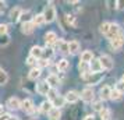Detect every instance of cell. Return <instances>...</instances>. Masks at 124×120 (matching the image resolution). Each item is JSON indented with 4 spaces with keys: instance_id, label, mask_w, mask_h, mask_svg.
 Here are the masks:
<instances>
[{
    "instance_id": "1",
    "label": "cell",
    "mask_w": 124,
    "mask_h": 120,
    "mask_svg": "<svg viewBox=\"0 0 124 120\" xmlns=\"http://www.w3.org/2000/svg\"><path fill=\"white\" fill-rule=\"evenodd\" d=\"M42 16H43V18H45L46 23H52V21H54L56 20V7L53 6V4H47V6L45 7V10H43V13H42Z\"/></svg>"
},
{
    "instance_id": "2",
    "label": "cell",
    "mask_w": 124,
    "mask_h": 120,
    "mask_svg": "<svg viewBox=\"0 0 124 120\" xmlns=\"http://www.w3.org/2000/svg\"><path fill=\"white\" fill-rule=\"evenodd\" d=\"M99 62H101V66H102V70H112L114 63H113V59L109 55H102L99 57Z\"/></svg>"
},
{
    "instance_id": "3",
    "label": "cell",
    "mask_w": 124,
    "mask_h": 120,
    "mask_svg": "<svg viewBox=\"0 0 124 120\" xmlns=\"http://www.w3.org/2000/svg\"><path fill=\"white\" fill-rule=\"evenodd\" d=\"M103 78V74L102 73H89V75L86 77V84L88 85H96V84H99L101 80Z\"/></svg>"
},
{
    "instance_id": "4",
    "label": "cell",
    "mask_w": 124,
    "mask_h": 120,
    "mask_svg": "<svg viewBox=\"0 0 124 120\" xmlns=\"http://www.w3.org/2000/svg\"><path fill=\"white\" fill-rule=\"evenodd\" d=\"M123 45H124V36H123V34H120L118 36H116V38H113V39L110 40V46H112L113 50H116V52L120 50V49L123 48Z\"/></svg>"
},
{
    "instance_id": "5",
    "label": "cell",
    "mask_w": 124,
    "mask_h": 120,
    "mask_svg": "<svg viewBox=\"0 0 124 120\" xmlns=\"http://www.w3.org/2000/svg\"><path fill=\"white\" fill-rule=\"evenodd\" d=\"M120 34H121V32H120V27H118V24H110V28H109V32L106 34V38L109 40H112L113 38L118 36Z\"/></svg>"
},
{
    "instance_id": "6",
    "label": "cell",
    "mask_w": 124,
    "mask_h": 120,
    "mask_svg": "<svg viewBox=\"0 0 124 120\" xmlns=\"http://www.w3.org/2000/svg\"><path fill=\"white\" fill-rule=\"evenodd\" d=\"M21 109H23L25 113H32V110L35 109V105H34V101L32 99H24L23 102H21Z\"/></svg>"
},
{
    "instance_id": "7",
    "label": "cell",
    "mask_w": 124,
    "mask_h": 120,
    "mask_svg": "<svg viewBox=\"0 0 124 120\" xmlns=\"http://www.w3.org/2000/svg\"><path fill=\"white\" fill-rule=\"evenodd\" d=\"M93 96H95V94H93V89L92 88H85L84 91L81 92V99L84 102H92L93 101Z\"/></svg>"
},
{
    "instance_id": "8",
    "label": "cell",
    "mask_w": 124,
    "mask_h": 120,
    "mask_svg": "<svg viewBox=\"0 0 124 120\" xmlns=\"http://www.w3.org/2000/svg\"><path fill=\"white\" fill-rule=\"evenodd\" d=\"M7 108H8V109H13V110L21 109V101H20L17 96L8 98V101H7Z\"/></svg>"
},
{
    "instance_id": "9",
    "label": "cell",
    "mask_w": 124,
    "mask_h": 120,
    "mask_svg": "<svg viewBox=\"0 0 124 120\" xmlns=\"http://www.w3.org/2000/svg\"><path fill=\"white\" fill-rule=\"evenodd\" d=\"M50 91V85L46 81H40L39 84L36 85V92L39 95H47V92Z\"/></svg>"
},
{
    "instance_id": "10",
    "label": "cell",
    "mask_w": 124,
    "mask_h": 120,
    "mask_svg": "<svg viewBox=\"0 0 124 120\" xmlns=\"http://www.w3.org/2000/svg\"><path fill=\"white\" fill-rule=\"evenodd\" d=\"M89 64V73H101L102 71V66H101V62L99 59H92Z\"/></svg>"
},
{
    "instance_id": "11",
    "label": "cell",
    "mask_w": 124,
    "mask_h": 120,
    "mask_svg": "<svg viewBox=\"0 0 124 120\" xmlns=\"http://www.w3.org/2000/svg\"><path fill=\"white\" fill-rule=\"evenodd\" d=\"M21 14H23L21 7H14V8H11V11H10V20H11L13 23H17V21H20Z\"/></svg>"
},
{
    "instance_id": "12",
    "label": "cell",
    "mask_w": 124,
    "mask_h": 120,
    "mask_svg": "<svg viewBox=\"0 0 124 120\" xmlns=\"http://www.w3.org/2000/svg\"><path fill=\"white\" fill-rule=\"evenodd\" d=\"M81 49V45H79L78 40H71V42H68V53H71V55H77Z\"/></svg>"
},
{
    "instance_id": "13",
    "label": "cell",
    "mask_w": 124,
    "mask_h": 120,
    "mask_svg": "<svg viewBox=\"0 0 124 120\" xmlns=\"http://www.w3.org/2000/svg\"><path fill=\"white\" fill-rule=\"evenodd\" d=\"M101 101H106V99H110V94H112V88L109 85H103L101 88Z\"/></svg>"
},
{
    "instance_id": "14",
    "label": "cell",
    "mask_w": 124,
    "mask_h": 120,
    "mask_svg": "<svg viewBox=\"0 0 124 120\" xmlns=\"http://www.w3.org/2000/svg\"><path fill=\"white\" fill-rule=\"evenodd\" d=\"M64 99H66V102H68V103H75L79 99V95L75 91H68L67 94H66Z\"/></svg>"
},
{
    "instance_id": "15",
    "label": "cell",
    "mask_w": 124,
    "mask_h": 120,
    "mask_svg": "<svg viewBox=\"0 0 124 120\" xmlns=\"http://www.w3.org/2000/svg\"><path fill=\"white\" fill-rule=\"evenodd\" d=\"M45 42H46V45H53V43H56L57 42V35L56 32H53V31H49L47 34L45 35Z\"/></svg>"
},
{
    "instance_id": "16",
    "label": "cell",
    "mask_w": 124,
    "mask_h": 120,
    "mask_svg": "<svg viewBox=\"0 0 124 120\" xmlns=\"http://www.w3.org/2000/svg\"><path fill=\"white\" fill-rule=\"evenodd\" d=\"M52 106L53 108H56V109H60V108H63L64 105H66V99H64V96H60V95H57L53 101H52Z\"/></svg>"
},
{
    "instance_id": "17",
    "label": "cell",
    "mask_w": 124,
    "mask_h": 120,
    "mask_svg": "<svg viewBox=\"0 0 124 120\" xmlns=\"http://www.w3.org/2000/svg\"><path fill=\"white\" fill-rule=\"evenodd\" d=\"M42 55H43V49H42L40 46H32V49H31V55H29V56H32L34 59L39 60L40 57H42Z\"/></svg>"
},
{
    "instance_id": "18",
    "label": "cell",
    "mask_w": 124,
    "mask_h": 120,
    "mask_svg": "<svg viewBox=\"0 0 124 120\" xmlns=\"http://www.w3.org/2000/svg\"><path fill=\"white\" fill-rule=\"evenodd\" d=\"M34 24L31 23V21H27V23H23V25H21V32L25 35L28 34H32V31H34Z\"/></svg>"
},
{
    "instance_id": "19",
    "label": "cell",
    "mask_w": 124,
    "mask_h": 120,
    "mask_svg": "<svg viewBox=\"0 0 124 120\" xmlns=\"http://www.w3.org/2000/svg\"><path fill=\"white\" fill-rule=\"evenodd\" d=\"M40 74H42V70L39 69V67H32L31 69V71L28 73V78L29 80H38L40 77Z\"/></svg>"
},
{
    "instance_id": "20",
    "label": "cell",
    "mask_w": 124,
    "mask_h": 120,
    "mask_svg": "<svg viewBox=\"0 0 124 120\" xmlns=\"http://www.w3.org/2000/svg\"><path fill=\"white\" fill-rule=\"evenodd\" d=\"M47 116H49V120H60V117H62V112H60V109L52 108L50 112L47 113Z\"/></svg>"
},
{
    "instance_id": "21",
    "label": "cell",
    "mask_w": 124,
    "mask_h": 120,
    "mask_svg": "<svg viewBox=\"0 0 124 120\" xmlns=\"http://www.w3.org/2000/svg\"><path fill=\"white\" fill-rule=\"evenodd\" d=\"M92 59H93V53L91 50H85L81 53V60L79 62H82V63H91Z\"/></svg>"
},
{
    "instance_id": "22",
    "label": "cell",
    "mask_w": 124,
    "mask_h": 120,
    "mask_svg": "<svg viewBox=\"0 0 124 120\" xmlns=\"http://www.w3.org/2000/svg\"><path fill=\"white\" fill-rule=\"evenodd\" d=\"M31 23L34 24V27H39V25H43L46 21H45V18H43V16H42V14H36V16H34V17H32Z\"/></svg>"
},
{
    "instance_id": "23",
    "label": "cell",
    "mask_w": 124,
    "mask_h": 120,
    "mask_svg": "<svg viewBox=\"0 0 124 120\" xmlns=\"http://www.w3.org/2000/svg\"><path fill=\"white\" fill-rule=\"evenodd\" d=\"M68 69H70V62L66 60V59H62V60L57 63V70H59V71L64 73V71H67Z\"/></svg>"
},
{
    "instance_id": "24",
    "label": "cell",
    "mask_w": 124,
    "mask_h": 120,
    "mask_svg": "<svg viewBox=\"0 0 124 120\" xmlns=\"http://www.w3.org/2000/svg\"><path fill=\"white\" fill-rule=\"evenodd\" d=\"M46 82L52 87H57L59 84H60V80H59V77H57L56 74H50L49 77H47V80H46Z\"/></svg>"
},
{
    "instance_id": "25",
    "label": "cell",
    "mask_w": 124,
    "mask_h": 120,
    "mask_svg": "<svg viewBox=\"0 0 124 120\" xmlns=\"http://www.w3.org/2000/svg\"><path fill=\"white\" fill-rule=\"evenodd\" d=\"M57 46H59V50L62 52V53H68V42L63 39H57Z\"/></svg>"
},
{
    "instance_id": "26",
    "label": "cell",
    "mask_w": 124,
    "mask_h": 120,
    "mask_svg": "<svg viewBox=\"0 0 124 120\" xmlns=\"http://www.w3.org/2000/svg\"><path fill=\"white\" fill-rule=\"evenodd\" d=\"M53 108V106H52V103L49 102V101H45V102H42L40 103V106H39V110L40 112H42V113H49V112H50V109Z\"/></svg>"
},
{
    "instance_id": "27",
    "label": "cell",
    "mask_w": 124,
    "mask_h": 120,
    "mask_svg": "<svg viewBox=\"0 0 124 120\" xmlns=\"http://www.w3.org/2000/svg\"><path fill=\"white\" fill-rule=\"evenodd\" d=\"M7 81H8V74L0 67V87L4 85V84H7Z\"/></svg>"
},
{
    "instance_id": "28",
    "label": "cell",
    "mask_w": 124,
    "mask_h": 120,
    "mask_svg": "<svg viewBox=\"0 0 124 120\" xmlns=\"http://www.w3.org/2000/svg\"><path fill=\"white\" fill-rule=\"evenodd\" d=\"M53 55H54V52H53V49H43V55L42 56H45V60H50L52 57H53Z\"/></svg>"
},
{
    "instance_id": "29",
    "label": "cell",
    "mask_w": 124,
    "mask_h": 120,
    "mask_svg": "<svg viewBox=\"0 0 124 120\" xmlns=\"http://www.w3.org/2000/svg\"><path fill=\"white\" fill-rule=\"evenodd\" d=\"M92 108L96 112H102L103 110V101H96V102H93L92 103Z\"/></svg>"
},
{
    "instance_id": "30",
    "label": "cell",
    "mask_w": 124,
    "mask_h": 120,
    "mask_svg": "<svg viewBox=\"0 0 124 120\" xmlns=\"http://www.w3.org/2000/svg\"><path fill=\"white\" fill-rule=\"evenodd\" d=\"M10 43V36L8 35H0V46H7Z\"/></svg>"
},
{
    "instance_id": "31",
    "label": "cell",
    "mask_w": 124,
    "mask_h": 120,
    "mask_svg": "<svg viewBox=\"0 0 124 120\" xmlns=\"http://www.w3.org/2000/svg\"><path fill=\"white\" fill-rule=\"evenodd\" d=\"M78 69H79V71H81V74H84V73H89V64L88 63H81L78 64Z\"/></svg>"
},
{
    "instance_id": "32",
    "label": "cell",
    "mask_w": 124,
    "mask_h": 120,
    "mask_svg": "<svg viewBox=\"0 0 124 120\" xmlns=\"http://www.w3.org/2000/svg\"><path fill=\"white\" fill-rule=\"evenodd\" d=\"M110 114H112V112L109 109H103L101 112V120H109L110 119Z\"/></svg>"
},
{
    "instance_id": "33",
    "label": "cell",
    "mask_w": 124,
    "mask_h": 120,
    "mask_svg": "<svg viewBox=\"0 0 124 120\" xmlns=\"http://www.w3.org/2000/svg\"><path fill=\"white\" fill-rule=\"evenodd\" d=\"M110 99L113 101H118V99H121V94L116 89H112V94H110Z\"/></svg>"
},
{
    "instance_id": "34",
    "label": "cell",
    "mask_w": 124,
    "mask_h": 120,
    "mask_svg": "<svg viewBox=\"0 0 124 120\" xmlns=\"http://www.w3.org/2000/svg\"><path fill=\"white\" fill-rule=\"evenodd\" d=\"M47 66H50V60H45V59H39V62H38V67L42 70V67H47Z\"/></svg>"
},
{
    "instance_id": "35",
    "label": "cell",
    "mask_w": 124,
    "mask_h": 120,
    "mask_svg": "<svg viewBox=\"0 0 124 120\" xmlns=\"http://www.w3.org/2000/svg\"><path fill=\"white\" fill-rule=\"evenodd\" d=\"M109 28H110V23H103L101 25V32L103 35H106L107 32H109Z\"/></svg>"
},
{
    "instance_id": "36",
    "label": "cell",
    "mask_w": 124,
    "mask_h": 120,
    "mask_svg": "<svg viewBox=\"0 0 124 120\" xmlns=\"http://www.w3.org/2000/svg\"><path fill=\"white\" fill-rule=\"evenodd\" d=\"M57 96V91L54 89V88H50V91L47 92V98H49V102H52L54 98Z\"/></svg>"
},
{
    "instance_id": "37",
    "label": "cell",
    "mask_w": 124,
    "mask_h": 120,
    "mask_svg": "<svg viewBox=\"0 0 124 120\" xmlns=\"http://www.w3.org/2000/svg\"><path fill=\"white\" fill-rule=\"evenodd\" d=\"M116 91H118L120 94H124V81H118L116 84Z\"/></svg>"
},
{
    "instance_id": "38",
    "label": "cell",
    "mask_w": 124,
    "mask_h": 120,
    "mask_svg": "<svg viewBox=\"0 0 124 120\" xmlns=\"http://www.w3.org/2000/svg\"><path fill=\"white\" fill-rule=\"evenodd\" d=\"M66 20H67V23L70 24V25H74V27L77 25V23H75V18H74V16H70V14H68V16H66Z\"/></svg>"
},
{
    "instance_id": "39",
    "label": "cell",
    "mask_w": 124,
    "mask_h": 120,
    "mask_svg": "<svg viewBox=\"0 0 124 120\" xmlns=\"http://www.w3.org/2000/svg\"><path fill=\"white\" fill-rule=\"evenodd\" d=\"M25 62H27V64H28V66H35V64H36V59H34L32 56H28Z\"/></svg>"
},
{
    "instance_id": "40",
    "label": "cell",
    "mask_w": 124,
    "mask_h": 120,
    "mask_svg": "<svg viewBox=\"0 0 124 120\" xmlns=\"http://www.w3.org/2000/svg\"><path fill=\"white\" fill-rule=\"evenodd\" d=\"M7 31H8V27L6 24H0V35H6Z\"/></svg>"
},
{
    "instance_id": "41",
    "label": "cell",
    "mask_w": 124,
    "mask_h": 120,
    "mask_svg": "<svg viewBox=\"0 0 124 120\" xmlns=\"http://www.w3.org/2000/svg\"><path fill=\"white\" fill-rule=\"evenodd\" d=\"M4 10H6V3L0 0V14H3V13H4Z\"/></svg>"
},
{
    "instance_id": "42",
    "label": "cell",
    "mask_w": 124,
    "mask_h": 120,
    "mask_svg": "<svg viewBox=\"0 0 124 120\" xmlns=\"http://www.w3.org/2000/svg\"><path fill=\"white\" fill-rule=\"evenodd\" d=\"M116 4H117L118 10H124V0L123 1H116Z\"/></svg>"
},
{
    "instance_id": "43",
    "label": "cell",
    "mask_w": 124,
    "mask_h": 120,
    "mask_svg": "<svg viewBox=\"0 0 124 120\" xmlns=\"http://www.w3.org/2000/svg\"><path fill=\"white\" fill-rule=\"evenodd\" d=\"M84 120H95V117H93L92 114H88V116H86V117H85Z\"/></svg>"
},
{
    "instance_id": "44",
    "label": "cell",
    "mask_w": 124,
    "mask_h": 120,
    "mask_svg": "<svg viewBox=\"0 0 124 120\" xmlns=\"http://www.w3.org/2000/svg\"><path fill=\"white\" fill-rule=\"evenodd\" d=\"M121 81H124V75H123V80H121Z\"/></svg>"
}]
</instances>
